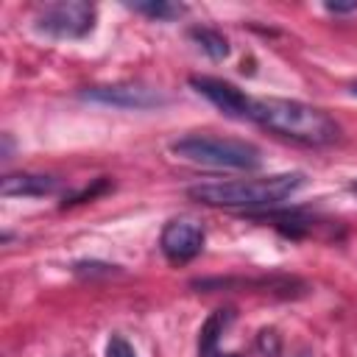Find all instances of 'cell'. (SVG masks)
<instances>
[{"label":"cell","instance_id":"cell-16","mask_svg":"<svg viewBox=\"0 0 357 357\" xmlns=\"http://www.w3.org/2000/svg\"><path fill=\"white\" fill-rule=\"evenodd\" d=\"M257 346H259V351L265 357H276L279 354V335H276V329H262L259 337H257Z\"/></svg>","mask_w":357,"mask_h":357},{"label":"cell","instance_id":"cell-14","mask_svg":"<svg viewBox=\"0 0 357 357\" xmlns=\"http://www.w3.org/2000/svg\"><path fill=\"white\" fill-rule=\"evenodd\" d=\"M73 271L78 273V276H112V273H117V265H109V262H75L73 265Z\"/></svg>","mask_w":357,"mask_h":357},{"label":"cell","instance_id":"cell-7","mask_svg":"<svg viewBox=\"0 0 357 357\" xmlns=\"http://www.w3.org/2000/svg\"><path fill=\"white\" fill-rule=\"evenodd\" d=\"M195 290H229V287H254L259 293H271V296H279V298H296V296H304L307 293V284L296 276H282V273H273V276H259V279H240V276H209V279H195L192 282Z\"/></svg>","mask_w":357,"mask_h":357},{"label":"cell","instance_id":"cell-13","mask_svg":"<svg viewBox=\"0 0 357 357\" xmlns=\"http://www.w3.org/2000/svg\"><path fill=\"white\" fill-rule=\"evenodd\" d=\"M106 190H112V181H109V178H98L92 187H84L81 192H75V195L64 198V204H61V206H73V204H84V201H92V198H98V195H100V192H106Z\"/></svg>","mask_w":357,"mask_h":357},{"label":"cell","instance_id":"cell-11","mask_svg":"<svg viewBox=\"0 0 357 357\" xmlns=\"http://www.w3.org/2000/svg\"><path fill=\"white\" fill-rule=\"evenodd\" d=\"M190 39H192L209 59H215V61H220V59H226V56L231 53L229 39H226L220 31H215V28L195 25V28H190Z\"/></svg>","mask_w":357,"mask_h":357},{"label":"cell","instance_id":"cell-3","mask_svg":"<svg viewBox=\"0 0 357 357\" xmlns=\"http://www.w3.org/2000/svg\"><path fill=\"white\" fill-rule=\"evenodd\" d=\"M170 153L190 165L215 170H257L262 165V151L254 142L212 134H187L181 139H173Z\"/></svg>","mask_w":357,"mask_h":357},{"label":"cell","instance_id":"cell-19","mask_svg":"<svg viewBox=\"0 0 357 357\" xmlns=\"http://www.w3.org/2000/svg\"><path fill=\"white\" fill-rule=\"evenodd\" d=\"M349 190H351V192L357 195V181H351V184H349Z\"/></svg>","mask_w":357,"mask_h":357},{"label":"cell","instance_id":"cell-17","mask_svg":"<svg viewBox=\"0 0 357 357\" xmlns=\"http://www.w3.org/2000/svg\"><path fill=\"white\" fill-rule=\"evenodd\" d=\"M324 8L329 14H349V11H357V3H326Z\"/></svg>","mask_w":357,"mask_h":357},{"label":"cell","instance_id":"cell-20","mask_svg":"<svg viewBox=\"0 0 357 357\" xmlns=\"http://www.w3.org/2000/svg\"><path fill=\"white\" fill-rule=\"evenodd\" d=\"M218 357H240V354H218Z\"/></svg>","mask_w":357,"mask_h":357},{"label":"cell","instance_id":"cell-2","mask_svg":"<svg viewBox=\"0 0 357 357\" xmlns=\"http://www.w3.org/2000/svg\"><path fill=\"white\" fill-rule=\"evenodd\" d=\"M307 184L304 173H273L262 178H231V181H201L187 187V195L204 206L265 212L293 198Z\"/></svg>","mask_w":357,"mask_h":357},{"label":"cell","instance_id":"cell-4","mask_svg":"<svg viewBox=\"0 0 357 357\" xmlns=\"http://www.w3.org/2000/svg\"><path fill=\"white\" fill-rule=\"evenodd\" d=\"M36 31L50 39H84L95 28V6L84 0L50 3L36 14Z\"/></svg>","mask_w":357,"mask_h":357},{"label":"cell","instance_id":"cell-12","mask_svg":"<svg viewBox=\"0 0 357 357\" xmlns=\"http://www.w3.org/2000/svg\"><path fill=\"white\" fill-rule=\"evenodd\" d=\"M131 11L148 17V20H156V22H170V20H178L187 14V6L181 3H167V0H145V3H128Z\"/></svg>","mask_w":357,"mask_h":357},{"label":"cell","instance_id":"cell-9","mask_svg":"<svg viewBox=\"0 0 357 357\" xmlns=\"http://www.w3.org/2000/svg\"><path fill=\"white\" fill-rule=\"evenodd\" d=\"M59 190V178L45 173H8L0 178L3 198H42Z\"/></svg>","mask_w":357,"mask_h":357},{"label":"cell","instance_id":"cell-10","mask_svg":"<svg viewBox=\"0 0 357 357\" xmlns=\"http://www.w3.org/2000/svg\"><path fill=\"white\" fill-rule=\"evenodd\" d=\"M231 321H234V310L231 307H220L204 321V326L198 332V357H218L220 354L218 351V340L229 329Z\"/></svg>","mask_w":357,"mask_h":357},{"label":"cell","instance_id":"cell-5","mask_svg":"<svg viewBox=\"0 0 357 357\" xmlns=\"http://www.w3.org/2000/svg\"><path fill=\"white\" fill-rule=\"evenodd\" d=\"M84 100L100 103V106H114V109H159L167 103V95L162 89L134 84V81H120V84H100V86H86L81 92Z\"/></svg>","mask_w":357,"mask_h":357},{"label":"cell","instance_id":"cell-6","mask_svg":"<svg viewBox=\"0 0 357 357\" xmlns=\"http://www.w3.org/2000/svg\"><path fill=\"white\" fill-rule=\"evenodd\" d=\"M159 248L170 262H190L204 248V226L195 218H173L159 234Z\"/></svg>","mask_w":357,"mask_h":357},{"label":"cell","instance_id":"cell-18","mask_svg":"<svg viewBox=\"0 0 357 357\" xmlns=\"http://www.w3.org/2000/svg\"><path fill=\"white\" fill-rule=\"evenodd\" d=\"M349 92H351V95H357V81H354V84H349Z\"/></svg>","mask_w":357,"mask_h":357},{"label":"cell","instance_id":"cell-8","mask_svg":"<svg viewBox=\"0 0 357 357\" xmlns=\"http://www.w3.org/2000/svg\"><path fill=\"white\" fill-rule=\"evenodd\" d=\"M190 86L204 95L209 103H215L223 114L237 117V120H248V103L251 98L237 89L234 84L223 81V78H212V75H190Z\"/></svg>","mask_w":357,"mask_h":357},{"label":"cell","instance_id":"cell-1","mask_svg":"<svg viewBox=\"0 0 357 357\" xmlns=\"http://www.w3.org/2000/svg\"><path fill=\"white\" fill-rule=\"evenodd\" d=\"M248 120L268 128L271 134H279L284 139H293L298 145H335L340 139V123L304 100H287V98H251L248 103Z\"/></svg>","mask_w":357,"mask_h":357},{"label":"cell","instance_id":"cell-15","mask_svg":"<svg viewBox=\"0 0 357 357\" xmlns=\"http://www.w3.org/2000/svg\"><path fill=\"white\" fill-rule=\"evenodd\" d=\"M106 357H137V351H134V346L126 337L112 335L109 343H106Z\"/></svg>","mask_w":357,"mask_h":357}]
</instances>
